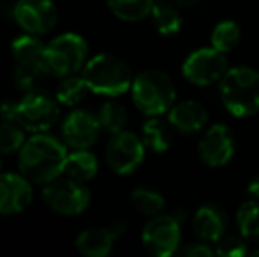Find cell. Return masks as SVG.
I'll return each instance as SVG.
<instances>
[{
	"label": "cell",
	"mask_w": 259,
	"mask_h": 257,
	"mask_svg": "<svg viewBox=\"0 0 259 257\" xmlns=\"http://www.w3.org/2000/svg\"><path fill=\"white\" fill-rule=\"evenodd\" d=\"M131 92L136 108L148 117L167 113L177 95L169 76L160 71H145L138 74L133 81Z\"/></svg>",
	"instance_id": "obj_4"
},
{
	"label": "cell",
	"mask_w": 259,
	"mask_h": 257,
	"mask_svg": "<svg viewBox=\"0 0 259 257\" xmlns=\"http://www.w3.org/2000/svg\"><path fill=\"white\" fill-rule=\"evenodd\" d=\"M182 254L187 257H208L213 254V250L206 243H191L182 250Z\"/></svg>",
	"instance_id": "obj_31"
},
{
	"label": "cell",
	"mask_w": 259,
	"mask_h": 257,
	"mask_svg": "<svg viewBox=\"0 0 259 257\" xmlns=\"http://www.w3.org/2000/svg\"><path fill=\"white\" fill-rule=\"evenodd\" d=\"M240 39H242V32L240 27L231 20L221 21L211 32V46L222 53H228L238 46Z\"/></svg>",
	"instance_id": "obj_25"
},
{
	"label": "cell",
	"mask_w": 259,
	"mask_h": 257,
	"mask_svg": "<svg viewBox=\"0 0 259 257\" xmlns=\"http://www.w3.org/2000/svg\"><path fill=\"white\" fill-rule=\"evenodd\" d=\"M228 217L224 210L217 204H205L196 212L192 219V229L203 241H215L217 243L226 233Z\"/></svg>",
	"instance_id": "obj_17"
},
{
	"label": "cell",
	"mask_w": 259,
	"mask_h": 257,
	"mask_svg": "<svg viewBox=\"0 0 259 257\" xmlns=\"http://www.w3.org/2000/svg\"><path fill=\"white\" fill-rule=\"evenodd\" d=\"M13 16L28 34H46L57 25L58 13L52 0H18Z\"/></svg>",
	"instance_id": "obj_11"
},
{
	"label": "cell",
	"mask_w": 259,
	"mask_h": 257,
	"mask_svg": "<svg viewBox=\"0 0 259 257\" xmlns=\"http://www.w3.org/2000/svg\"><path fill=\"white\" fill-rule=\"evenodd\" d=\"M37 79H39V76L30 71H27V69L18 67V65H16V69H14V81H16V86L21 90V92H25V93L32 92Z\"/></svg>",
	"instance_id": "obj_30"
},
{
	"label": "cell",
	"mask_w": 259,
	"mask_h": 257,
	"mask_svg": "<svg viewBox=\"0 0 259 257\" xmlns=\"http://www.w3.org/2000/svg\"><path fill=\"white\" fill-rule=\"evenodd\" d=\"M60 117L58 100L45 92H27L18 102L16 122L30 132H46L57 124Z\"/></svg>",
	"instance_id": "obj_6"
},
{
	"label": "cell",
	"mask_w": 259,
	"mask_h": 257,
	"mask_svg": "<svg viewBox=\"0 0 259 257\" xmlns=\"http://www.w3.org/2000/svg\"><path fill=\"white\" fill-rule=\"evenodd\" d=\"M252 255H254V257H259V248H257V250H254V252H252Z\"/></svg>",
	"instance_id": "obj_35"
},
{
	"label": "cell",
	"mask_w": 259,
	"mask_h": 257,
	"mask_svg": "<svg viewBox=\"0 0 259 257\" xmlns=\"http://www.w3.org/2000/svg\"><path fill=\"white\" fill-rule=\"evenodd\" d=\"M145 143L136 134L122 132L111 134L106 146V162L116 175H131L145 159Z\"/></svg>",
	"instance_id": "obj_9"
},
{
	"label": "cell",
	"mask_w": 259,
	"mask_h": 257,
	"mask_svg": "<svg viewBox=\"0 0 259 257\" xmlns=\"http://www.w3.org/2000/svg\"><path fill=\"white\" fill-rule=\"evenodd\" d=\"M221 99L235 117H252L259 111V72L250 67L228 69L221 79Z\"/></svg>",
	"instance_id": "obj_2"
},
{
	"label": "cell",
	"mask_w": 259,
	"mask_h": 257,
	"mask_svg": "<svg viewBox=\"0 0 259 257\" xmlns=\"http://www.w3.org/2000/svg\"><path fill=\"white\" fill-rule=\"evenodd\" d=\"M16 115H18V102H14V100H4L0 104V118L2 120L16 122Z\"/></svg>",
	"instance_id": "obj_32"
},
{
	"label": "cell",
	"mask_w": 259,
	"mask_h": 257,
	"mask_svg": "<svg viewBox=\"0 0 259 257\" xmlns=\"http://www.w3.org/2000/svg\"><path fill=\"white\" fill-rule=\"evenodd\" d=\"M97 169H99V162L96 155L90 153L89 150H74L67 155L64 175L76 182L85 183L97 175Z\"/></svg>",
	"instance_id": "obj_19"
},
{
	"label": "cell",
	"mask_w": 259,
	"mask_h": 257,
	"mask_svg": "<svg viewBox=\"0 0 259 257\" xmlns=\"http://www.w3.org/2000/svg\"><path fill=\"white\" fill-rule=\"evenodd\" d=\"M25 130L18 122L2 120L0 124V153H13L25 144Z\"/></svg>",
	"instance_id": "obj_28"
},
{
	"label": "cell",
	"mask_w": 259,
	"mask_h": 257,
	"mask_svg": "<svg viewBox=\"0 0 259 257\" xmlns=\"http://www.w3.org/2000/svg\"><path fill=\"white\" fill-rule=\"evenodd\" d=\"M152 21L159 34L162 35H175L182 28V14L178 13L177 4L169 0H155L152 7Z\"/></svg>",
	"instance_id": "obj_20"
},
{
	"label": "cell",
	"mask_w": 259,
	"mask_h": 257,
	"mask_svg": "<svg viewBox=\"0 0 259 257\" xmlns=\"http://www.w3.org/2000/svg\"><path fill=\"white\" fill-rule=\"evenodd\" d=\"M30 180L18 173H0V213H20L32 202Z\"/></svg>",
	"instance_id": "obj_14"
},
{
	"label": "cell",
	"mask_w": 259,
	"mask_h": 257,
	"mask_svg": "<svg viewBox=\"0 0 259 257\" xmlns=\"http://www.w3.org/2000/svg\"><path fill=\"white\" fill-rule=\"evenodd\" d=\"M99 118L90 111L76 110L62 124V137L72 150H89L97 141L101 132Z\"/></svg>",
	"instance_id": "obj_12"
},
{
	"label": "cell",
	"mask_w": 259,
	"mask_h": 257,
	"mask_svg": "<svg viewBox=\"0 0 259 257\" xmlns=\"http://www.w3.org/2000/svg\"><path fill=\"white\" fill-rule=\"evenodd\" d=\"M236 224H238L240 234L245 240L259 241V201H247L238 208L236 213Z\"/></svg>",
	"instance_id": "obj_23"
},
{
	"label": "cell",
	"mask_w": 259,
	"mask_h": 257,
	"mask_svg": "<svg viewBox=\"0 0 259 257\" xmlns=\"http://www.w3.org/2000/svg\"><path fill=\"white\" fill-rule=\"evenodd\" d=\"M11 52L18 67L34 72L39 78L50 72L48 62H46V46L39 39L32 35H20L11 44Z\"/></svg>",
	"instance_id": "obj_15"
},
{
	"label": "cell",
	"mask_w": 259,
	"mask_h": 257,
	"mask_svg": "<svg viewBox=\"0 0 259 257\" xmlns=\"http://www.w3.org/2000/svg\"><path fill=\"white\" fill-rule=\"evenodd\" d=\"M89 86H87L83 76H65L62 83L57 86V100L64 106H76L85 99Z\"/></svg>",
	"instance_id": "obj_24"
},
{
	"label": "cell",
	"mask_w": 259,
	"mask_h": 257,
	"mask_svg": "<svg viewBox=\"0 0 259 257\" xmlns=\"http://www.w3.org/2000/svg\"><path fill=\"white\" fill-rule=\"evenodd\" d=\"M0 173H2V162H0Z\"/></svg>",
	"instance_id": "obj_36"
},
{
	"label": "cell",
	"mask_w": 259,
	"mask_h": 257,
	"mask_svg": "<svg viewBox=\"0 0 259 257\" xmlns=\"http://www.w3.org/2000/svg\"><path fill=\"white\" fill-rule=\"evenodd\" d=\"M87 57H89V46L87 41L78 34H60L46 46V62L50 72L58 78H65L81 67H85Z\"/></svg>",
	"instance_id": "obj_5"
},
{
	"label": "cell",
	"mask_w": 259,
	"mask_h": 257,
	"mask_svg": "<svg viewBox=\"0 0 259 257\" xmlns=\"http://www.w3.org/2000/svg\"><path fill=\"white\" fill-rule=\"evenodd\" d=\"M123 233V226L90 227L76 238V248L87 257H106L111 254L113 245Z\"/></svg>",
	"instance_id": "obj_16"
},
{
	"label": "cell",
	"mask_w": 259,
	"mask_h": 257,
	"mask_svg": "<svg viewBox=\"0 0 259 257\" xmlns=\"http://www.w3.org/2000/svg\"><path fill=\"white\" fill-rule=\"evenodd\" d=\"M226 71H228L226 53L215 49L213 46L191 53L182 67L185 79L198 86H206L215 81H221Z\"/></svg>",
	"instance_id": "obj_10"
},
{
	"label": "cell",
	"mask_w": 259,
	"mask_h": 257,
	"mask_svg": "<svg viewBox=\"0 0 259 257\" xmlns=\"http://www.w3.org/2000/svg\"><path fill=\"white\" fill-rule=\"evenodd\" d=\"M173 4H177V6H194V4H198L199 0H171Z\"/></svg>",
	"instance_id": "obj_34"
},
{
	"label": "cell",
	"mask_w": 259,
	"mask_h": 257,
	"mask_svg": "<svg viewBox=\"0 0 259 257\" xmlns=\"http://www.w3.org/2000/svg\"><path fill=\"white\" fill-rule=\"evenodd\" d=\"M206 110L196 100H182L167 111V122L180 132H198L206 125Z\"/></svg>",
	"instance_id": "obj_18"
},
{
	"label": "cell",
	"mask_w": 259,
	"mask_h": 257,
	"mask_svg": "<svg viewBox=\"0 0 259 257\" xmlns=\"http://www.w3.org/2000/svg\"><path fill=\"white\" fill-rule=\"evenodd\" d=\"M45 202L58 215H79L90 204V192L81 182L72 178H60L46 183L42 190Z\"/></svg>",
	"instance_id": "obj_7"
},
{
	"label": "cell",
	"mask_w": 259,
	"mask_h": 257,
	"mask_svg": "<svg viewBox=\"0 0 259 257\" xmlns=\"http://www.w3.org/2000/svg\"><path fill=\"white\" fill-rule=\"evenodd\" d=\"M155 0H108V7L123 21H140L152 13Z\"/></svg>",
	"instance_id": "obj_21"
},
{
	"label": "cell",
	"mask_w": 259,
	"mask_h": 257,
	"mask_svg": "<svg viewBox=\"0 0 259 257\" xmlns=\"http://www.w3.org/2000/svg\"><path fill=\"white\" fill-rule=\"evenodd\" d=\"M131 204L134 206V210H138L140 213L148 217H154L160 210L164 208V197L159 192L152 189H145V187H140V189H134L131 192Z\"/></svg>",
	"instance_id": "obj_27"
},
{
	"label": "cell",
	"mask_w": 259,
	"mask_h": 257,
	"mask_svg": "<svg viewBox=\"0 0 259 257\" xmlns=\"http://www.w3.org/2000/svg\"><path fill=\"white\" fill-rule=\"evenodd\" d=\"M217 252L222 257H243L247 254V247L242 238L236 236H222L217 241Z\"/></svg>",
	"instance_id": "obj_29"
},
{
	"label": "cell",
	"mask_w": 259,
	"mask_h": 257,
	"mask_svg": "<svg viewBox=\"0 0 259 257\" xmlns=\"http://www.w3.org/2000/svg\"><path fill=\"white\" fill-rule=\"evenodd\" d=\"M247 192L252 195L254 199H259V175L249 183V189H247Z\"/></svg>",
	"instance_id": "obj_33"
},
{
	"label": "cell",
	"mask_w": 259,
	"mask_h": 257,
	"mask_svg": "<svg viewBox=\"0 0 259 257\" xmlns=\"http://www.w3.org/2000/svg\"><path fill=\"white\" fill-rule=\"evenodd\" d=\"M67 150L57 137L35 132L20 150V171L34 183H50L64 175Z\"/></svg>",
	"instance_id": "obj_1"
},
{
	"label": "cell",
	"mask_w": 259,
	"mask_h": 257,
	"mask_svg": "<svg viewBox=\"0 0 259 257\" xmlns=\"http://www.w3.org/2000/svg\"><path fill=\"white\" fill-rule=\"evenodd\" d=\"M81 76L90 92L108 97L125 93L134 81L129 65L109 53H101L90 59L83 67Z\"/></svg>",
	"instance_id": "obj_3"
},
{
	"label": "cell",
	"mask_w": 259,
	"mask_h": 257,
	"mask_svg": "<svg viewBox=\"0 0 259 257\" xmlns=\"http://www.w3.org/2000/svg\"><path fill=\"white\" fill-rule=\"evenodd\" d=\"M97 118L101 127L109 134L122 132L127 125V111L118 102H104L97 113Z\"/></svg>",
	"instance_id": "obj_26"
},
{
	"label": "cell",
	"mask_w": 259,
	"mask_h": 257,
	"mask_svg": "<svg viewBox=\"0 0 259 257\" xmlns=\"http://www.w3.org/2000/svg\"><path fill=\"white\" fill-rule=\"evenodd\" d=\"M143 143L147 148H150L155 153H162L169 148L171 144V132L167 124H164L162 120L152 117L150 120L145 122L143 125Z\"/></svg>",
	"instance_id": "obj_22"
},
{
	"label": "cell",
	"mask_w": 259,
	"mask_h": 257,
	"mask_svg": "<svg viewBox=\"0 0 259 257\" xmlns=\"http://www.w3.org/2000/svg\"><path fill=\"white\" fill-rule=\"evenodd\" d=\"M180 219L177 215H155L145 226L141 241L148 254L169 257L180 245Z\"/></svg>",
	"instance_id": "obj_8"
},
{
	"label": "cell",
	"mask_w": 259,
	"mask_h": 257,
	"mask_svg": "<svg viewBox=\"0 0 259 257\" xmlns=\"http://www.w3.org/2000/svg\"><path fill=\"white\" fill-rule=\"evenodd\" d=\"M235 153V137L226 125L217 124L203 134L199 141V157L210 168H221L231 161Z\"/></svg>",
	"instance_id": "obj_13"
}]
</instances>
